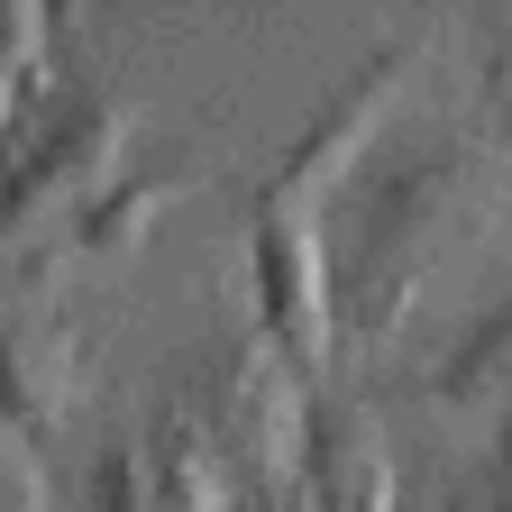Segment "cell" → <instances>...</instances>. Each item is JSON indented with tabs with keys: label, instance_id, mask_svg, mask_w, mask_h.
Wrapping results in <instances>:
<instances>
[{
	"label": "cell",
	"instance_id": "cell-1",
	"mask_svg": "<svg viewBox=\"0 0 512 512\" xmlns=\"http://www.w3.org/2000/svg\"><path fill=\"white\" fill-rule=\"evenodd\" d=\"M119 147V101L83 83H37L0 128V229H28L55 192H74Z\"/></svg>",
	"mask_w": 512,
	"mask_h": 512
}]
</instances>
